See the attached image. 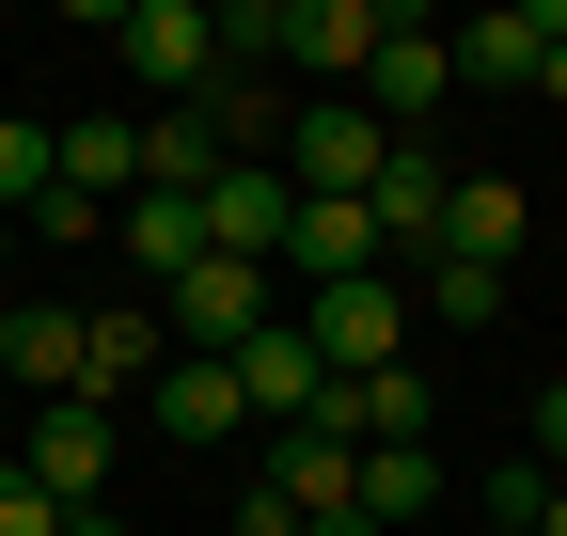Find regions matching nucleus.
I'll use <instances>...</instances> for the list:
<instances>
[{
	"instance_id": "b1692460",
	"label": "nucleus",
	"mask_w": 567,
	"mask_h": 536,
	"mask_svg": "<svg viewBox=\"0 0 567 536\" xmlns=\"http://www.w3.org/2000/svg\"><path fill=\"white\" fill-rule=\"evenodd\" d=\"M520 457H536V474H551V489H567V379L536 394V442H520Z\"/></svg>"
},
{
	"instance_id": "ddd939ff",
	"label": "nucleus",
	"mask_w": 567,
	"mask_h": 536,
	"mask_svg": "<svg viewBox=\"0 0 567 536\" xmlns=\"http://www.w3.org/2000/svg\"><path fill=\"white\" fill-rule=\"evenodd\" d=\"M158 363H174L158 300H95V316H80V394H142Z\"/></svg>"
},
{
	"instance_id": "aec40b11",
	"label": "nucleus",
	"mask_w": 567,
	"mask_h": 536,
	"mask_svg": "<svg viewBox=\"0 0 567 536\" xmlns=\"http://www.w3.org/2000/svg\"><path fill=\"white\" fill-rule=\"evenodd\" d=\"M205 174H221V126H205V111L174 95L158 126H142V189H205Z\"/></svg>"
},
{
	"instance_id": "39448f33",
	"label": "nucleus",
	"mask_w": 567,
	"mask_h": 536,
	"mask_svg": "<svg viewBox=\"0 0 567 536\" xmlns=\"http://www.w3.org/2000/svg\"><path fill=\"white\" fill-rule=\"evenodd\" d=\"M95 48H126V80H158V111H174V95H205V63H221V17H205V0H111Z\"/></svg>"
},
{
	"instance_id": "c756f323",
	"label": "nucleus",
	"mask_w": 567,
	"mask_h": 536,
	"mask_svg": "<svg viewBox=\"0 0 567 536\" xmlns=\"http://www.w3.org/2000/svg\"><path fill=\"white\" fill-rule=\"evenodd\" d=\"M0 268H17V221H0Z\"/></svg>"
},
{
	"instance_id": "a878e982",
	"label": "nucleus",
	"mask_w": 567,
	"mask_h": 536,
	"mask_svg": "<svg viewBox=\"0 0 567 536\" xmlns=\"http://www.w3.org/2000/svg\"><path fill=\"white\" fill-rule=\"evenodd\" d=\"M536 17H551V63H536V95H567V0H536Z\"/></svg>"
},
{
	"instance_id": "dca6fc26",
	"label": "nucleus",
	"mask_w": 567,
	"mask_h": 536,
	"mask_svg": "<svg viewBox=\"0 0 567 536\" xmlns=\"http://www.w3.org/2000/svg\"><path fill=\"white\" fill-rule=\"evenodd\" d=\"M536 206H520V174H457V206H442V252L457 268H520Z\"/></svg>"
},
{
	"instance_id": "20e7f679",
	"label": "nucleus",
	"mask_w": 567,
	"mask_h": 536,
	"mask_svg": "<svg viewBox=\"0 0 567 536\" xmlns=\"http://www.w3.org/2000/svg\"><path fill=\"white\" fill-rule=\"evenodd\" d=\"M111 457H126V426H111V394H48L32 411V442H17V474L80 520V505H111Z\"/></svg>"
},
{
	"instance_id": "4468645a",
	"label": "nucleus",
	"mask_w": 567,
	"mask_h": 536,
	"mask_svg": "<svg viewBox=\"0 0 567 536\" xmlns=\"http://www.w3.org/2000/svg\"><path fill=\"white\" fill-rule=\"evenodd\" d=\"M505 316H520V268H457V252L410 268V331H505Z\"/></svg>"
},
{
	"instance_id": "f3484780",
	"label": "nucleus",
	"mask_w": 567,
	"mask_h": 536,
	"mask_svg": "<svg viewBox=\"0 0 567 536\" xmlns=\"http://www.w3.org/2000/svg\"><path fill=\"white\" fill-rule=\"evenodd\" d=\"M347 474H363V442H347V426H268V489L300 505V520H331Z\"/></svg>"
},
{
	"instance_id": "7c9ffc66",
	"label": "nucleus",
	"mask_w": 567,
	"mask_h": 536,
	"mask_svg": "<svg viewBox=\"0 0 567 536\" xmlns=\"http://www.w3.org/2000/svg\"><path fill=\"white\" fill-rule=\"evenodd\" d=\"M488 536H520V520H488Z\"/></svg>"
},
{
	"instance_id": "cd10ccee",
	"label": "nucleus",
	"mask_w": 567,
	"mask_h": 536,
	"mask_svg": "<svg viewBox=\"0 0 567 536\" xmlns=\"http://www.w3.org/2000/svg\"><path fill=\"white\" fill-rule=\"evenodd\" d=\"M63 536H126V520H111V505H80V520H63Z\"/></svg>"
},
{
	"instance_id": "412c9836",
	"label": "nucleus",
	"mask_w": 567,
	"mask_h": 536,
	"mask_svg": "<svg viewBox=\"0 0 567 536\" xmlns=\"http://www.w3.org/2000/svg\"><path fill=\"white\" fill-rule=\"evenodd\" d=\"M189 111L221 126V158H237V143H284V95L252 80V63H205V95H189Z\"/></svg>"
},
{
	"instance_id": "6e6552de",
	"label": "nucleus",
	"mask_w": 567,
	"mask_h": 536,
	"mask_svg": "<svg viewBox=\"0 0 567 536\" xmlns=\"http://www.w3.org/2000/svg\"><path fill=\"white\" fill-rule=\"evenodd\" d=\"M111 237H126V268H142V285H189V268H205V189H126V206H111Z\"/></svg>"
},
{
	"instance_id": "9d476101",
	"label": "nucleus",
	"mask_w": 567,
	"mask_h": 536,
	"mask_svg": "<svg viewBox=\"0 0 567 536\" xmlns=\"http://www.w3.org/2000/svg\"><path fill=\"white\" fill-rule=\"evenodd\" d=\"M316 426H347V442H425V426H442V379H425V363L331 379V411H316Z\"/></svg>"
},
{
	"instance_id": "9b49d317",
	"label": "nucleus",
	"mask_w": 567,
	"mask_h": 536,
	"mask_svg": "<svg viewBox=\"0 0 567 536\" xmlns=\"http://www.w3.org/2000/svg\"><path fill=\"white\" fill-rule=\"evenodd\" d=\"M48 189H80V206H126V189H142V126H126V111L48 126Z\"/></svg>"
},
{
	"instance_id": "0eeeda50",
	"label": "nucleus",
	"mask_w": 567,
	"mask_h": 536,
	"mask_svg": "<svg viewBox=\"0 0 567 536\" xmlns=\"http://www.w3.org/2000/svg\"><path fill=\"white\" fill-rule=\"evenodd\" d=\"M237 411H252V426H316V411H331V363L300 348V316H268L252 348H237Z\"/></svg>"
},
{
	"instance_id": "4be33fe9",
	"label": "nucleus",
	"mask_w": 567,
	"mask_h": 536,
	"mask_svg": "<svg viewBox=\"0 0 567 536\" xmlns=\"http://www.w3.org/2000/svg\"><path fill=\"white\" fill-rule=\"evenodd\" d=\"M32 206H48V126L0 111V221H32Z\"/></svg>"
},
{
	"instance_id": "6ab92c4d",
	"label": "nucleus",
	"mask_w": 567,
	"mask_h": 536,
	"mask_svg": "<svg viewBox=\"0 0 567 536\" xmlns=\"http://www.w3.org/2000/svg\"><path fill=\"white\" fill-rule=\"evenodd\" d=\"M0 363H17L32 394H80V300H17L0 316Z\"/></svg>"
},
{
	"instance_id": "393cba45",
	"label": "nucleus",
	"mask_w": 567,
	"mask_h": 536,
	"mask_svg": "<svg viewBox=\"0 0 567 536\" xmlns=\"http://www.w3.org/2000/svg\"><path fill=\"white\" fill-rule=\"evenodd\" d=\"M237 536H300V505H284V489L252 474V489H237Z\"/></svg>"
},
{
	"instance_id": "1a4fd4ad",
	"label": "nucleus",
	"mask_w": 567,
	"mask_h": 536,
	"mask_svg": "<svg viewBox=\"0 0 567 536\" xmlns=\"http://www.w3.org/2000/svg\"><path fill=\"white\" fill-rule=\"evenodd\" d=\"M284 221H300V189L284 174H205V252H237V268H284Z\"/></svg>"
},
{
	"instance_id": "5701e85b",
	"label": "nucleus",
	"mask_w": 567,
	"mask_h": 536,
	"mask_svg": "<svg viewBox=\"0 0 567 536\" xmlns=\"http://www.w3.org/2000/svg\"><path fill=\"white\" fill-rule=\"evenodd\" d=\"M0 536H63V505H48V489L17 474V457H0Z\"/></svg>"
},
{
	"instance_id": "2eb2a0df",
	"label": "nucleus",
	"mask_w": 567,
	"mask_h": 536,
	"mask_svg": "<svg viewBox=\"0 0 567 536\" xmlns=\"http://www.w3.org/2000/svg\"><path fill=\"white\" fill-rule=\"evenodd\" d=\"M142 426H158V442H221V426H252V411H237V363H189V348H174L158 379H142Z\"/></svg>"
},
{
	"instance_id": "f257e3e1",
	"label": "nucleus",
	"mask_w": 567,
	"mask_h": 536,
	"mask_svg": "<svg viewBox=\"0 0 567 536\" xmlns=\"http://www.w3.org/2000/svg\"><path fill=\"white\" fill-rule=\"evenodd\" d=\"M284 316H300V348H316L331 379H379V363H410V285H394V268H363V285H300Z\"/></svg>"
},
{
	"instance_id": "a211bd4d",
	"label": "nucleus",
	"mask_w": 567,
	"mask_h": 536,
	"mask_svg": "<svg viewBox=\"0 0 567 536\" xmlns=\"http://www.w3.org/2000/svg\"><path fill=\"white\" fill-rule=\"evenodd\" d=\"M347 505H363L379 536H410L425 505H442V457H425V442H363V474H347Z\"/></svg>"
},
{
	"instance_id": "f03ea898",
	"label": "nucleus",
	"mask_w": 567,
	"mask_h": 536,
	"mask_svg": "<svg viewBox=\"0 0 567 536\" xmlns=\"http://www.w3.org/2000/svg\"><path fill=\"white\" fill-rule=\"evenodd\" d=\"M379 158H394V126H379L363 95L284 111V189H300V206H363V189H379Z\"/></svg>"
},
{
	"instance_id": "f8f14e48",
	"label": "nucleus",
	"mask_w": 567,
	"mask_h": 536,
	"mask_svg": "<svg viewBox=\"0 0 567 536\" xmlns=\"http://www.w3.org/2000/svg\"><path fill=\"white\" fill-rule=\"evenodd\" d=\"M442 63H457V95H520L536 63H551V17H536V0H505V17L442 32Z\"/></svg>"
},
{
	"instance_id": "7ed1b4c3",
	"label": "nucleus",
	"mask_w": 567,
	"mask_h": 536,
	"mask_svg": "<svg viewBox=\"0 0 567 536\" xmlns=\"http://www.w3.org/2000/svg\"><path fill=\"white\" fill-rule=\"evenodd\" d=\"M268 316H284V268H237V252H205V268H189V285L158 300V331H174V348H189V363H237V348H252V331H268Z\"/></svg>"
},
{
	"instance_id": "423d86ee",
	"label": "nucleus",
	"mask_w": 567,
	"mask_h": 536,
	"mask_svg": "<svg viewBox=\"0 0 567 536\" xmlns=\"http://www.w3.org/2000/svg\"><path fill=\"white\" fill-rule=\"evenodd\" d=\"M442 95H457L442 17H410V0H394V17H379V63H363V111L394 126V143H425V111H442Z\"/></svg>"
},
{
	"instance_id": "c85d7f7f",
	"label": "nucleus",
	"mask_w": 567,
	"mask_h": 536,
	"mask_svg": "<svg viewBox=\"0 0 567 536\" xmlns=\"http://www.w3.org/2000/svg\"><path fill=\"white\" fill-rule=\"evenodd\" d=\"M536 536H567V489H551V505H536Z\"/></svg>"
},
{
	"instance_id": "bb28decb",
	"label": "nucleus",
	"mask_w": 567,
	"mask_h": 536,
	"mask_svg": "<svg viewBox=\"0 0 567 536\" xmlns=\"http://www.w3.org/2000/svg\"><path fill=\"white\" fill-rule=\"evenodd\" d=\"M300 536H379V520H363V505H331V520H300Z\"/></svg>"
}]
</instances>
